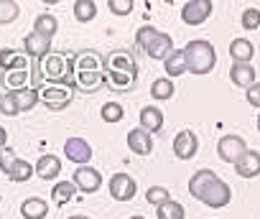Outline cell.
I'll list each match as a JSON object with an SVG mask.
<instances>
[{
    "label": "cell",
    "instance_id": "15",
    "mask_svg": "<svg viewBox=\"0 0 260 219\" xmlns=\"http://www.w3.org/2000/svg\"><path fill=\"white\" fill-rule=\"evenodd\" d=\"M64 156L77 166H87L92 161V145L84 138H69L64 143Z\"/></svg>",
    "mask_w": 260,
    "mask_h": 219
},
{
    "label": "cell",
    "instance_id": "34",
    "mask_svg": "<svg viewBox=\"0 0 260 219\" xmlns=\"http://www.w3.org/2000/svg\"><path fill=\"white\" fill-rule=\"evenodd\" d=\"M156 216L158 219H186V211H184V206L179 204V201H166L164 206H158L156 209Z\"/></svg>",
    "mask_w": 260,
    "mask_h": 219
},
{
    "label": "cell",
    "instance_id": "22",
    "mask_svg": "<svg viewBox=\"0 0 260 219\" xmlns=\"http://www.w3.org/2000/svg\"><path fill=\"white\" fill-rule=\"evenodd\" d=\"M141 128L148 130L151 135H156V133L164 128V113H161L158 107H153V104L143 107V110H141Z\"/></svg>",
    "mask_w": 260,
    "mask_h": 219
},
{
    "label": "cell",
    "instance_id": "26",
    "mask_svg": "<svg viewBox=\"0 0 260 219\" xmlns=\"http://www.w3.org/2000/svg\"><path fill=\"white\" fill-rule=\"evenodd\" d=\"M72 13L79 23H89L97 18V3L94 0H74V6H72Z\"/></svg>",
    "mask_w": 260,
    "mask_h": 219
},
{
    "label": "cell",
    "instance_id": "39",
    "mask_svg": "<svg viewBox=\"0 0 260 219\" xmlns=\"http://www.w3.org/2000/svg\"><path fill=\"white\" fill-rule=\"evenodd\" d=\"M16 153L11 151V148H3V151H0V171H3L6 176L13 171V166H16Z\"/></svg>",
    "mask_w": 260,
    "mask_h": 219
},
{
    "label": "cell",
    "instance_id": "11",
    "mask_svg": "<svg viewBox=\"0 0 260 219\" xmlns=\"http://www.w3.org/2000/svg\"><path fill=\"white\" fill-rule=\"evenodd\" d=\"M72 181H74V186H77L82 194H94V191H100V186H102V173H100L97 168H92V166H79V168L74 171Z\"/></svg>",
    "mask_w": 260,
    "mask_h": 219
},
{
    "label": "cell",
    "instance_id": "7",
    "mask_svg": "<svg viewBox=\"0 0 260 219\" xmlns=\"http://www.w3.org/2000/svg\"><path fill=\"white\" fill-rule=\"evenodd\" d=\"M212 11H214L212 0H189V3L181 8V21L186 26H202L212 16Z\"/></svg>",
    "mask_w": 260,
    "mask_h": 219
},
{
    "label": "cell",
    "instance_id": "28",
    "mask_svg": "<svg viewBox=\"0 0 260 219\" xmlns=\"http://www.w3.org/2000/svg\"><path fill=\"white\" fill-rule=\"evenodd\" d=\"M34 31L41 33V36L54 39V33L59 31V21H56V16H51V13H41V16H36V21H34Z\"/></svg>",
    "mask_w": 260,
    "mask_h": 219
},
{
    "label": "cell",
    "instance_id": "19",
    "mask_svg": "<svg viewBox=\"0 0 260 219\" xmlns=\"http://www.w3.org/2000/svg\"><path fill=\"white\" fill-rule=\"evenodd\" d=\"M59 173H61V161H59L56 156L46 153V156H41V158L36 161V176H39V178L54 181Z\"/></svg>",
    "mask_w": 260,
    "mask_h": 219
},
{
    "label": "cell",
    "instance_id": "24",
    "mask_svg": "<svg viewBox=\"0 0 260 219\" xmlns=\"http://www.w3.org/2000/svg\"><path fill=\"white\" fill-rule=\"evenodd\" d=\"M164 69H166L169 79H171V77H181V74H186V71H189V64H186V54H184V49H174V51L169 54V59L164 61Z\"/></svg>",
    "mask_w": 260,
    "mask_h": 219
},
{
    "label": "cell",
    "instance_id": "45",
    "mask_svg": "<svg viewBox=\"0 0 260 219\" xmlns=\"http://www.w3.org/2000/svg\"><path fill=\"white\" fill-rule=\"evenodd\" d=\"M0 94H3V92H0Z\"/></svg>",
    "mask_w": 260,
    "mask_h": 219
},
{
    "label": "cell",
    "instance_id": "2",
    "mask_svg": "<svg viewBox=\"0 0 260 219\" xmlns=\"http://www.w3.org/2000/svg\"><path fill=\"white\" fill-rule=\"evenodd\" d=\"M189 194L194 199H199L202 204L212 206V209H222L232 199V189L209 168L194 171V176L189 178Z\"/></svg>",
    "mask_w": 260,
    "mask_h": 219
},
{
    "label": "cell",
    "instance_id": "27",
    "mask_svg": "<svg viewBox=\"0 0 260 219\" xmlns=\"http://www.w3.org/2000/svg\"><path fill=\"white\" fill-rule=\"evenodd\" d=\"M11 94L16 97L21 113H28V110H34V107L41 102V92L34 89V87H26V89H21V92H11Z\"/></svg>",
    "mask_w": 260,
    "mask_h": 219
},
{
    "label": "cell",
    "instance_id": "21",
    "mask_svg": "<svg viewBox=\"0 0 260 219\" xmlns=\"http://www.w3.org/2000/svg\"><path fill=\"white\" fill-rule=\"evenodd\" d=\"M230 56H232V64H250L255 59V46L247 39H235L230 44Z\"/></svg>",
    "mask_w": 260,
    "mask_h": 219
},
{
    "label": "cell",
    "instance_id": "12",
    "mask_svg": "<svg viewBox=\"0 0 260 219\" xmlns=\"http://www.w3.org/2000/svg\"><path fill=\"white\" fill-rule=\"evenodd\" d=\"M136 191H138V184H136L133 176L115 173V176L110 178V196H112L115 201H130V199L136 196Z\"/></svg>",
    "mask_w": 260,
    "mask_h": 219
},
{
    "label": "cell",
    "instance_id": "32",
    "mask_svg": "<svg viewBox=\"0 0 260 219\" xmlns=\"http://www.w3.org/2000/svg\"><path fill=\"white\" fill-rule=\"evenodd\" d=\"M100 118H102L105 123H120V120L125 118V110H122L120 102H105V104L100 107Z\"/></svg>",
    "mask_w": 260,
    "mask_h": 219
},
{
    "label": "cell",
    "instance_id": "33",
    "mask_svg": "<svg viewBox=\"0 0 260 219\" xmlns=\"http://www.w3.org/2000/svg\"><path fill=\"white\" fill-rule=\"evenodd\" d=\"M31 173H36V166H31L28 161L18 158V161H16V166H13V171L8 173V178H11V181H16V184H23V181H28V178H31Z\"/></svg>",
    "mask_w": 260,
    "mask_h": 219
},
{
    "label": "cell",
    "instance_id": "10",
    "mask_svg": "<svg viewBox=\"0 0 260 219\" xmlns=\"http://www.w3.org/2000/svg\"><path fill=\"white\" fill-rule=\"evenodd\" d=\"M0 71H31V59L26 56V51L18 49H0Z\"/></svg>",
    "mask_w": 260,
    "mask_h": 219
},
{
    "label": "cell",
    "instance_id": "17",
    "mask_svg": "<svg viewBox=\"0 0 260 219\" xmlns=\"http://www.w3.org/2000/svg\"><path fill=\"white\" fill-rule=\"evenodd\" d=\"M235 171H237V176H242V178H255V176H260V153H257V151H247V153L235 163Z\"/></svg>",
    "mask_w": 260,
    "mask_h": 219
},
{
    "label": "cell",
    "instance_id": "8",
    "mask_svg": "<svg viewBox=\"0 0 260 219\" xmlns=\"http://www.w3.org/2000/svg\"><path fill=\"white\" fill-rule=\"evenodd\" d=\"M105 69H107V71H122V74L138 77V61H136L133 54L125 51V49H117V51L107 54V56H105Z\"/></svg>",
    "mask_w": 260,
    "mask_h": 219
},
{
    "label": "cell",
    "instance_id": "14",
    "mask_svg": "<svg viewBox=\"0 0 260 219\" xmlns=\"http://www.w3.org/2000/svg\"><path fill=\"white\" fill-rule=\"evenodd\" d=\"M199 151V138L194 135V130H181L176 138H174V156L179 161H189L194 158Z\"/></svg>",
    "mask_w": 260,
    "mask_h": 219
},
{
    "label": "cell",
    "instance_id": "3",
    "mask_svg": "<svg viewBox=\"0 0 260 219\" xmlns=\"http://www.w3.org/2000/svg\"><path fill=\"white\" fill-rule=\"evenodd\" d=\"M136 44L146 51L148 59L153 61H166L169 54L174 51V39L153 26H141L138 33H136Z\"/></svg>",
    "mask_w": 260,
    "mask_h": 219
},
{
    "label": "cell",
    "instance_id": "36",
    "mask_svg": "<svg viewBox=\"0 0 260 219\" xmlns=\"http://www.w3.org/2000/svg\"><path fill=\"white\" fill-rule=\"evenodd\" d=\"M0 113H3V115H8V118H16V115H21L18 102H16V97H13L11 92L0 94Z\"/></svg>",
    "mask_w": 260,
    "mask_h": 219
},
{
    "label": "cell",
    "instance_id": "25",
    "mask_svg": "<svg viewBox=\"0 0 260 219\" xmlns=\"http://www.w3.org/2000/svg\"><path fill=\"white\" fill-rule=\"evenodd\" d=\"M49 214V201L39 199V196H28L21 204V216L23 219H44Z\"/></svg>",
    "mask_w": 260,
    "mask_h": 219
},
{
    "label": "cell",
    "instance_id": "5",
    "mask_svg": "<svg viewBox=\"0 0 260 219\" xmlns=\"http://www.w3.org/2000/svg\"><path fill=\"white\" fill-rule=\"evenodd\" d=\"M41 77L46 84H69L72 77V59L64 54H49L41 61ZM72 89V87H69Z\"/></svg>",
    "mask_w": 260,
    "mask_h": 219
},
{
    "label": "cell",
    "instance_id": "9",
    "mask_svg": "<svg viewBox=\"0 0 260 219\" xmlns=\"http://www.w3.org/2000/svg\"><path fill=\"white\" fill-rule=\"evenodd\" d=\"M217 153L224 163H237L247 153V145L240 135H222L219 143H217Z\"/></svg>",
    "mask_w": 260,
    "mask_h": 219
},
{
    "label": "cell",
    "instance_id": "44",
    "mask_svg": "<svg viewBox=\"0 0 260 219\" xmlns=\"http://www.w3.org/2000/svg\"><path fill=\"white\" fill-rule=\"evenodd\" d=\"M257 130H260V115H257Z\"/></svg>",
    "mask_w": 260,
    "mask_h": 219
},
{
    "label": "cell",
    "instance_id": "31",
    "mask_svg": "<svg viewBox=\"0 0 260 219\" xmlns=\"http://www.w3.org/2000/svg\"><path fill=\"white\" fill-rule=\"evenodd\" d=\"M18 16H21V6L16 0H0V26L18 21Z\"/></svg>",
    "mask_w": 260,
    "mask_h": 219
},
{
    "label": "cell",
    "instance_id": "40",
    "mask_svg": "<svg viewBox=\"0 0 260 219\" xmlns=\"http://www.w3.org/2000/svg\"><path fill=\"white\" fill-rule=\"evenodd\" d=\"M247 102L252 107H260V82H255L250 89H247Z\"/></svg>",
    "mask_w": 260,
    "mask_h": 219
},
{
    "label": "cell",
    "instance_id": "18",
    "mask_svg": "<svg viewBox=\"0 0 260 219\" xmlns=\"http://www.w3.org/2000/svg\"><path fill=\"white\" fill-rule=\"evenodd\" d=\"M0 87L6 92H21L26 87H31V71H0Z\"/></svg>",
    "mask_w": 260,
    "mask_h": 219
},
{
    "label": "cell",
    "instance_id": "42",
    "mask_svg": "<svg viewBox=\"0 0 260 219\" xmlns=\"http://www.w3.org/2000/svg\"><path fill=\"white\" fill-rule=\"evenodd\" d=\"M69 219H92V216H84V214H74V216H69Z\"/></svg>",
    "mask_w": 260,
    "mask_h": 219
},
{
    "label": "cell",
    "instance_id": "38",
    "mask_svg": "<svg viewBox=\"0 0 260 219\" xmlns=\"http://www.w3.org/2000/svg\"><path fill=\"white\" fill-rule=\"evenodd\" d=\"M257 26H260V11L257 8H247L242 13V28L245 31H255Z\"/></svg>",
    "mask_w": 260,
    "mask_h": 219
},
{
    "label": "cell",
    "instance_id": "37",
    "mask_svg": "<svg viewBox=\"0 0 260 219\" xmlns=\"http://www.w3.org/2000/svg\"><path fill=\"white\" fill-rule=\"evenodd\" d=\"M107 8L112 16H127V13H133V0H110Z\"/></svg>",
    "mask_w": 260,
    "mask_h": 219
},
{
    "label": "cell",
    "instance_id": "29",
    "mask_svg": "<svg viewBox=\"0 0 260 219\" xmlns=\"http://www.w3.org/2000/svg\"><path fill=\"white\" fill-rule=\"evenodd\" d=\"M79 189L74 186V181H59V184H54V189H51V201L54 204H67V201H72V196L77 194Z\"/></svg>",
    "mask_w": 260,
    "mask_h": 219
},
{
    "label": "cell",
    "instance_id": "41",
    "mask_svg": "<svg viewBox=\"0 0 260 219\" xmlns=\"http://www.w3.org/2000/svg\"><path fill=\"white\" fill-rule=\"evenodd\" d=\"M8 145V130L3 128V125H0V151H3Z\"/></svg>",
    "mask_w": 260,
    "mask_h": 219
},
{
    "label": "cell",
    "instance_id": "16",
    "mask_svg": "<svg viewBox=\"0 0 260 219\" xmlns=\"http://www.w3.org/2000/svg\"><path fill=\"white\" fill-rule=\"evenodd\" d=\"M127 148L133 151L136 156H151L153 151V135L143 128H133L127 133Z\"/></svg>",
    "mask_w": 260,
    "mask_h": 219
},
{
    "label": "cell",
    "instance_id": "1",
    "mask_svg": "<svg viewBox=\"0 0 260 219\" xmlns=\"http://www.w3.org/2000/svg\"><path fill=\"white\" fill-rule=\"evenodd\" d=\"M67 87L84 94H94L100 87H105V56L92 49L79 51L72 59V77Z\"/></svg>",
    "mask_w": 260,
    "mask_h": 219
},
{
    "label": "cell",
    "instance_id": "35",
    "mask_svg": "<svg viewBox=\"0 0 260 219\" xmlns=\"http://www.w3.org/2000/svg\"><path fill=\"white\" fill-rule=\"evenodd\" d=\"M146 201L158 209V206H164L166 201H171V194H169L166 186H151V189L146 191Z\"/></svg>",
    "mask_w": 260,
    "mask_h": 219
},
{
    "label": "cell",
    "instance_id": "4",
    "mask_svg": "<svg viewBox=\"0 0 260 219\" xmlns=\"http://www.w3.org/2000/svg\"><path fill=\"white\" fill-rule=\"evenodd\" d=\"M184 54H186V64H189V71L202 77V74H209L214 66H217V54H214V46L204 39H194L184 46Z\"/></svg>",
    "mask_w": 260,
    "mask_h": 219
},
{
    "label": "cell",
    "instance_id": "30",
    "mask_svg": "<svg viewBox=\"0 0 260 219\" xmlns=\"http://www.w3.org/2000/svg\"><path fill=\"white\" fill-rule=\"evenodd\" d=\"M151 94H153V99H171L174 94H176V89H174V82L169 79V77H161V79H156L153 84H151Z\"/></svg>",
    "mask_w": 260,
    "mask_h": 219
},
{
    "label": "cell",
    "instance_id": "13",
    "mask_svg": "<svg viewBox=\"0 0 260 219\" xmlns=\"http://www.w3.org/2000/svg\"><path fill=\"white\" fill-rule=\"evenodd\" d=\"M23 51H26V56L31 61H44L49 56V51H51V39L34 31V33H28L23 39Z\"/></svg>",
    "mask_w": 260,
    "mask_h": 219
},
{
    "label": "cell",
    "instance_id": "20",
    "mask_svg": "<svg viewBox=\"0 0 260 219\" xmlns=\"http://www.w3.org/2000/svg\"><path fill=\"white\" fill-rule=\"evenodd\" d=\"M138 77L133 74H122V71H107L105 69V84L112 89V92H130L136 87Z\"/></svg>",
    "mask_w": 260,
    "mask_h": 219
},
{
    "label": "cell",
    "instance_id": "23",
    "mask_svg": "<svg viewBox=\"0 0 260 219\" xmlns=\"http://www.w3.org/2000/svg\"><path fill=\"white\" fill-rule=\"evenodd\" d=\"M230 79L235 82V87L250 89V87L255 84V66H252V64H232Z\"/></svg>",
    "mask_w": 260,
    "mask_h": 219
},
{
    "label": "cell",
    "instance_id": "6",
    "mask_svg": "<svg viewBox=\"0 0 260 219\" xmlns=\"http://www.w3.org/2000/svg\"><path fill=\"white\" fill-rule=\"evenodd\" d=\"M41 92V102H44V107L46 110H54V113H59V110H67L69 104H72V92L74 89H69L67 84H46V87H41L39 89Z\"/></svg>",
    "mask_w": 260,
    "mask_h": 219
},
{
    "label": "cell",
    "instance_id": "43",
    "mask_svg": "<svg viewBox=\"0 0 260 219\" xmlns=\"http://www.w3.org/2000/svg\"><path fill=\"white\" fill-rule=\"evenodd\" d=\"M130 219H146V216H130Z\"/></svg>",
    "mask_w": 260,
    "mask_h": 219
}]
</instances>
